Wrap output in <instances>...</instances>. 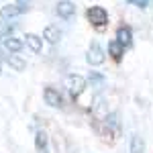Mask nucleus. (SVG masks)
Here are the masks:
<instances>
[{
    "instance_id": "obj_1",
    "label": "nucleus",
    "mask_w": 153,
    "mask_h": 153,
    "mask_svg": "<svg viewBox=\"0 0 153 153\" xmlns=\"http://www.w3.org/2000/svg\"><path fill=\"white\" fill-rule=\"evenodd\" d=\"M86 16L92 23V27H96V29H102V27L108 25V12L102 6H90L88 12H86Z\"/></svg>"
},
{
    "instance_id": "obj_2",
    "label": "nucleus",
    "mask_w": 153,
    "mask_h": 153,
    "mask_svg": "<svg viewBox=\"0 0 153 153\" xmlns=\"http://www.w3.org/2000/svg\"><path fill=\"white\" fill-rule=\"evenodd\" d=\"M65 86H68L70 94L74 96V98H78V96L84 92V88H86V78H84V76H78V74H70V76L65 78Z\"/></svg>"
},
{
    "instance_id": "obj_3",
    "label": "nucleus",
    "mask_w": 153,
    "mask_h": 153,
    "mask_svg": "<svg viewBox=\"0 0 153 153\" xmlns=\"http://www.w3.org/2000/svg\"><path fill=\"white\" fill-rule=\"evenodd\" d=\"M86 61H88L90 65H102V63L106 61L104 49L100 47V43H98V41H92V43H90V49H88Z\"/></svg>"
},
{
    "instance_id": "obj_4",
    "label": "nucleus",
    "mask_w": 153,
    "mask_h": 153,
    "mask_svg": "<svg viewBox=\"0 0 153 153\" xmlns=\"http://www.w3.org/2000/svg\"><path fill=\"white\" fill-rule=\"evenodd\" d=\"M55 10H57V14L61 19H71L74 12H76V4H74L71 0H59Z\"/></svg>"
},
{
    "instance_id": "obj_5",
    "label": "nucleus",
    "mask_w": 153,
    "mask_h": 153,
    "mask_svg": "<svg viewBox=\"0 0 153 153\" xmlns=\"http://www.w3.org/2000/svg\"><path fill=\"white\" fill-rule=\"evenodd\" d=\"M25 43L29 45V49L33 51V53H41V49H43V39L35 33H27L25 35Z\"/></svg>"
},
{
    "instance_id": "obj_6",
    "label": "nucleus",
    "mask_w": 153,
    "mask_h": 153,
    "mask_svg": "<svg viewBox=\"0 0 153 153\" xmlns=\"http://www.w3.org/2000/svg\"><path fill=\"white\" fill-rule=\"evenodd\" d=\"M43 98H45V102H47L49 106H61V94H59L55 88H45L43 90Z\"/></svg>"
},
{
    "instance_id": "obj_7",
    "label": "nucleus",
    "mask_w": 153,
    "mask_h": 153,
    "mask_svg": "<svg viewBox=\"0 0 153 153\" xmlns=\"http://www.w3.org/2000/svg\"><path fill=\"white\" fill-rule=\"evenodd\" d=\"M117 41L123 45V47H131V43H133V33H131V27H118Z\"/></svg>"
},
{
    "instance_id": "obj_8",
    "label": "nucleus",
    "mask_w": 153,
    "mask_h": 153,
    "mask_svg": "<svg viewBox=\"0 0 153 153\" xmlns=\"http://www.w3.org/2000/svg\"><path fill=\"white\" fill-rule=\"evenodd\" d=\"M35 147L39 153H49V139L45 131H39L35 135Z\"/></svg>"
},
{
    "instance_id": "obj_9",
    "label": "nucleus",
    "mask_w": 153,
    "mask_h": 153,
    "mask_svg": "<svg viewBox=\"0 0 153 153\" xmlns=\"http://www.w3.org/2000/svg\"><path fill=\"white\" fill-rule=\"evenodd\" d=\"M43 39H47L49 43H57L59 39H61V31H59V27H55V25H49V27H45V31H43Z\"/></svg>"
},
{
    "instance_id": "obj_10",
    "label": "nucleus",
    "mask_w": 153,
    "mask_h": 153,
    "mask_svg": "<svg viewBox=\"0 0 153 153\" xmlns=\"http://www.w3.org/2000/svg\"><path fill=\"white\" fill-rule=\"evenodd\" d=\"M4 47L8 49L10 53H19L25 47V41L23 39H16V37H6L4 39Z\"/></svg>"
},
{
    "instance_id": "obj_11",
    "label": "nucleus",
    "mask_w": 153,
    "mask_h": 153,
    "mask_svg": "<svg viewBox=\"0 0 153 153\" xmlns=\"http://www.w3.org/2000/svg\"><path fill=\"white\" fill-rule=\"evenodd\" d=\"M123 53H125V47L118 43L117 39H112V41L108 43V55H112V59H114V61H120Z\"/></svg>"
},
{
    "instance_id": "obj_12",
    "label": "nucleus",
    "mask_w": 153,
    "mask_h": 153,
    "mask_svg": "<svg viewBox=\"0 0 153 153\" xmlns=\"http://www.w3.org/2000/svg\"><path fill=\"white\" fill-rule=\"evenodd\" d=\"M6 61H8V65H10L12 70H16V71H23L25 68H27V61H25L21 55H16V53H10V55L6 57Z\"/></svg>"
},
{
    "instance_id": "obj_13",
    "label": "nucleus",
    "mask_w": 153,
    "mask_h": 153,
    "mask_svg": "<svg viewBox=\"0 0 153 153\" xmlns=\"http://www.w3.org/2000/svg\"><path fill=\"white\" fill-rule=\"evenodd\" d=\"M19 14H23V10H21L16 4H6V6L0 8V16H2V19H14V16H19Z\"/></svg>"
},
{
    "instance_id": "obj_14",
    "label": "nucleus",
    "mask_w": 153,
    "mask_h": 153,
    "mask_svg": "<svg viewBox=\"0 0 153 153\" xmlns=\"http://www.w3.org/2000/svg\"><path fill=\"white\" fill-rule=\"evenodd\" d=\"M143 151H145L143 139L137 137V135H133V137H131V153H143Z\"/></svg>"
},
{
    "instance_id": "obj_15",
    "label": "nucleus",
    "mask_w": 153,
    "mask_h": 153,
    "mask_svg": "<svg viewBox=\"0 0 153 153\" xmlns=\"http://www.w3.org/2000/svg\"><path fill=\"white\" fill-rule=\"evenodd\" d=\"M10 33H12V25L6 23V21H0V39L10 37Z\"/></svg>"
},
{
    "instance_id": "obj_16",
    "label": "nucleus",
    "mask_w": 153,
    "mask_h": 153,
    "mask_svg": "<svg viewBox=\"0 0 153 153\" xmlns=\"http://www.w3.org/2000/svg\"><path fill=\"white\" fill-rule=\"evenodd\" d=\"M31 2H33V0H16L14 4H16V6H19L23 12H27L29 8H31Z\"/></svg>"
},
{
    "instance_id": "obj_17",
    "label": "nucleus",
    "mask_w": 153,
    "mask_h": 153,
    "mask_svg": "<svg viewBox=\"0 0 153 153\" xmlns=\"http://www.w3.org/2000/svg\"><path fill=\"white\" fill-rule=\"evenodd\" d=\"M129 2H131V4H135V6H141V8L149 4V0H129Z\"/></svg>"
},
{
    "instance_id": "obj_18",
    "label": "nucleus",
    "mask_w": 153,
    "mask_h": 153,
    "mask_svg": "<svg viewBox=\"0 0 153 153\" xmlns=\"http://www.w3.org/2000/svg\"><path fill=\"white\" fill-rule=\"evenodd\" d=\"M0 70H2V59H0Z\"/></svg>"
}]
</instances>
